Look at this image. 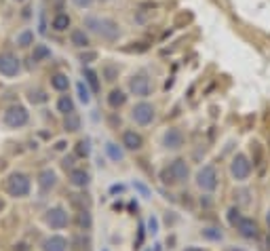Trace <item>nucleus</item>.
<instances>
[{
  "label": "nucleus",
  "instance_id": "nucleus-1",
  "mask_svg": "<svg viewBox=\"0 0 270 251\" xmlns=\"http://www.w3.org/2000/svg\"><path fill=\"white\" fill-rule=\"evenodd\" d=\"M84 27H87L89 32L97 34L99 38L108 40V43H114V40H118V36H120L118 24L112 22V19H108V17H93V15H89V17H84Z\"/></svg>",
  "mask_w": 270,
  "mask_h": 251
},
{
  "label": "nucleus",
  "instance_id": "nucleus-2",
  "mask_svg": "<svg viewBox=\"0 0 270 251\" xmlns=\"http://www.w3.org/2000/svg\"><path fill=\"white\" fill-rule=\"evenodd\" d=\"M188 176H190V169H188L186 160H184V158H177V160H173V163L167 167L165 171H162V182H165V184L186 182Z\"/></svg>",
  "mask_w": 270,
  "mask_h": 251
},
{
  "label": "nucleus",
  "instance_id": "nucleus-3",
  "mask_svg": "<svg viewBox=\"0 0 270 251\" xmlns=\"http://www.w3.org/2000/svg\"><path fill=\"white\" fill-rule=\"evenodd\" d=\"M30 188H32V182L24 173H13V176L6 179V192H9L11 197H27Z\"/></svg>",
  "mask_w": 270,
  "mask_h": 251
},
{
  "label": "nucleus",
  "instance_id": "nucleus-4",
  "mask_svg": "<svg viewBox=\"0 0 270 251\" xmlns=\"http://www.w3.org/2000/svg\"><path fill=\"white\" fill-rule=\"evenodd\" d=\"M194 182H196V186L201 188V190H205V192H213V190L217 188V182H219L216 167L207 165V167H203V169H198Z\"/></svg>",
  "mask_w": 270,
  "mask_h": 251
},
{
  "label": "nucleus",
  "instance_id": "nucleus-5",
  "mask_svg": "<svg viewBox=\"0 0 270 251\" xmlns=\"http://www.w3.org/2000/svg\"><path fill=\"white\" fill-rule=\"evenodd\" d=\"M230 176L237 179V182H245V179L251 176V163H249V158H247L245 154H237L232 158Z\"/></svg>",
  "mask_w": 270,
  "mask_h": 251
},
{
  "label": "nucleus",
  "instance_id": "nucleus-6",
  "mask_svg": "<svg viewBox=\"0 0 270 251\" xmlns=\"http://www.w3.org/2000/svg\"><path fill=\"white\" fill-rule=\"evenodd\" d=\"M19 72H21V61H19L17 55L11 53V51L0 53V74L13 78V76H17Z\"/></svg>",
  "mask_w": 270,
  "mask_h": 251
},
{
  "label": "nucleus",
  "instance_id": "nucleus-7",
  "mask_svg": "<svg viewBox=\"0 0 270 251\" xmlns=\"http://www.w3.org/2000/svg\"><path fill=\"white\" fill-rule=\"evenodd\" d=\"M27 118H30V114H27V110L24 106H11L4 112V125L11 129H19L27 123Z\"/></svg>",
  "mask_w": 270,
  "mask_h": 251
},
{
  "label": "nucleus",
  "instance_id": "nucleus-8",
  "mask_svg": "<svg viewBox=\"0 0 270 251\" xmlns=\"http://www.w3.org/2000/svg\"><path fill=\"white\" fill-rule=\"evenodd\" d=\"M131 116H133V121L137 125L146 127V125H150L154 121V106H152V103H148V101H141V103H137V106L133 108Z\"/></svg>",
  "mask_w": 270,
  "mask_h": 251
},
{
  "label": "nucleus",
  "instance_id": "nucleus-9",
  "mask_svg": "<svg viewBox=\"0 0 270 251\" xmlns=\"http://www.w3.org/2000/svg\"><path fill=\"white\" fill-rule=\"evenodd\" d=\"M45 222H47V224L51 226V228L61 230V228H66V226H68L70 218H68V211H66L63 207H53V209H49V211H47Z\"/></svg>",
  "mask_w": 270,
  "mask_h": 251
},
{
  "label": "nucleus",
  "instance_id": "nucleus-10",
  "mask_svg": "<svg viewBox=\"0 0 270 251\" xmlns=\"http://www.w3.org/2000/svg\"><path fill=\"white\" fill-rule=\"evenodd\" d=\"M129 91L137 97H148L150 95V78L146 74H135L129 80Z\"/></svg>",
  "mask_w": 270,
  "mask_h": 251
},
{
  "label": "nucleus",
  "instance_id": "nucleus-11",
  "mask_svg": "<svg viewBox=\"0 0 270 251\" xmlns=\"http://www.w3.org/2000/svg\"><path fill=\"white\" fill-rule=\"evenodd\" d=\"M234 226H237L239 234L245 236V239H255V236H258V224H255V220H251V218H241Z\"/></svg>",
  "mask_w": 270,
  "mask_h": 251
},
{
  "label": "nucleus",
  "instance_id": "nucleus-12",
  "mask_svg": "<svg viewBox=\"0 0 270 251\" xmlns=\"http://www.w3.org/2000/svg\"><path fill=\"white\" fill-rule=\"evenodd\" d=\"M182 144H184V135H182L180 129H169V131H165V135H162V146H165V148L177 150V148H182Z\"/></svg>",
  "mask_w": 270,
  "mask_h": 251
},
{
  "label": "nucleus",
  "instance_id": "nucleus-13",
  "mask_svg": "<svg viewBox=\"0 0 270 251\" xmlns=\"http://www.w3.org/2000/svg\"><path fill=\"white\" fill-rule=\"evenodd\" d=\"M123 146L127 150H139L141 146H144V139H141L139 133H135V131H125L123 133Z\"/></svg>",
  "mask_w": 270,
  "mask_h": 251
},
{
  "label": "nucleus",
  "instance_id": "nucleus-14",
  "mask_svg": "<svg viewBox=\"0 0 270 251\" xmlns=\"http://www.w3.org/2000/svg\"><path fill=\"white\" fill-rule=\"evenodd\" d=\"M68 249V243L63 236H49V239L42 243V251H66Z\"/></svg>",
  "mask_w": 270,
  "mask_h": 251
},
{
  "label": "nucleus",
  "instance_id": "nucleus-15",
  "mask_svg": "<svg viewBox=\"0 0 270 251\" xmlns=\"http://www.w3.org/2000/svg\"><path fill=\"white\" fill-rule=\"evenodd\" d=\"M55 184H57V173H55L53 169L40 171V176H38V186L42 188V190H51Z\"/></svg>",
  "mask_w": 270,
  "mask_h": 251
},
{
  "label": "nucleus",
  "instance_id": "nucleus-16",
  "mask_svg": "<svg viewBox=\"0 0 270 251\" xmlns=\"http://www.w3.org/2000/svg\"><path fill=\"white\" fill-rule=\"evenodd\" d=\"M91 182V176L84 169H72L70 171V184L76 186V188H84V186H89Z\"/></svg>",
  "mask_w": 270,
  "mask_h": 251
},
{
  "label": "nucleus",
  "instance_id": "nucleus-17",
  "mask_svg": "<svg viewBox=\"0 0 270 251\" xmlns=\"http://www.w3.org/2000/svg\"><path fill=\"white\" fill-rule=\"evenodd\" d=\"M106 154H108L112 160H114V163H120V160L125 158V152L120 150L114 142H108V144H106Z\"/></svg>",
  "mask_w": 270,
  "mask_h": 251
},
{
  "label": "nucleus",
  "instance_id": "nucleus-18",
  "mask_svg": "<svg viewBox=\"0 0 270 251\" xmlns=\"http://www.w3.org/2000/svg\"><path fill=\"white\" fill-rule=\"evenodd\" d=\"M125 101H127L125 91H120V89H114V91H110V95H108V103H110L112 108H120Z\"/></svg>",
  "mask_w": 270,
  "mask_h": 251
},
{
  "label": "nucleus",
  "instance_id": "nucleus-19",
  "mask_svg": "<svg viewBox=\"0 0 270 251\" xmlns=\"http://www.w3.org/2000/svg\"><path fill=\"white\" fill-rule=\"evenodd\" d=\"M70 38H72V45L78 47V49L89 47V36H87V32H84V30H74Z\"/></svg>",
  "mask_w": 270,
  "mask_h": 251
},
{
  "label": "nucleus",
  "instance_id": "nucleus-20",
  "mask_svg": "<svg viewBox=\"0 0 270 251\" xmlns=\"http://www.w3.org/2000/svg\"><path fill=\"white\" fill-rule=\"evenodd\" d=\"M57 110L61 114H72L74 112V101L70 95H61L59 101H57Z\"/></svg>",
  "mask_w": 270,
  "mask_h": 251
},
{
  "label": "nucleus",
  "instance_id": "nucleus-21",
  "mask_svg": "<svg viewBox=\"0 0 270 251\" xmlns=\"http://www.w3.org/2000/svg\"><path fill=\"white\" fill-rule=\"evenodd\" d=\"M51 87L53 89H57V91H68V87H70V78L66 74H55L53 78H51Z\"/></svg>",
  "mask_w": 270,
  "mask_h": 251
},
{
  "label": "nucleus",
  "instance_id": "nucleus-22",
  "mask_svg": "<svg viewBox=\"0 0 270 251\" xmlns=\"http://www.w3.org/2000/svg\"><path fill=\"white\" fill-rule=\"evenodd\" d=\"M63 127H66V131H70V133H74V131L81 129V118H78L76 112L72 114H66V121H63Z\"/></svg>",
  "mask_w": 270,
  "mask_h": 251
},
{
  "label": "nucleus",
  "instance_id": "nucleus-23",
  "mask_svg": "<svg viewBox=\"0 0 270 251\" xmlns=\"http://www.w3.org/2000/svg\"><path fill=\"white\" fill-rule=\"evenodd\" d=\"M51 57V49H49L47 45H34V53H32V59L34 61H42Z\"/></svg>",
  "mask_w": 270,
  "mask_h": 251
},
{
  "label": "nucleus",
  "instance_id": "nucleus-24",
  "mask_svg": "<svg viewBox=\"0 0 270 251\" xmlns=\"http://www.w3.org/2000/svg\"><path fill=\"white\" fill-rule=\"evenodd\" d=\"M53 27H55L57 32L68 30V27H70V17L66 15V13H59V15H55V17H53Z\"/></svg>",
  "mask_w": 270,
  "mask_h": 251
},
{
  "label": "nucleus",
  "instance_id": "nucleus-25",
  "mask_svg": "<svg viewBox=\"0 0 270 251\" xmlns=\"http://www.w3.org/2000/svg\"><path fill=\"white\" fill-rule=\"evenodd\" d=\"M17 45H19V47H30V45H34V32H30V30L19 32V34H17Z\"/></svg>",
  "mask_w": 270,
  "mask_h": 251
},
{
  "label": "nucleus",
  "instance_id": "nucleus-26",
  "mask_svg": "<svg viewBox=\"0 0 270 251\" xmlns=\"http://www.w3.org/2000/svg\"><path fill=\"white\" fill-rule=\"evenodd\" d=\"M76 91H78V100H81L82 103H89L91 101V93H89V89H87V85H84L82 80L76 85Z\"/></svg>",
  "mask_w": 270,
  "mask_h": 251
},
{
  "label": "nucleus",
  "instance_id": "nucleus-27",
  "mask_svg": "<svg viewBox=\"0 0 270 251\" xmlns=\"http://www.w3.org/2000/svg\"><path fill=\"white\" fill-rule=\"evenodd\" d=\"M84 78H87V82L91 85V89L93 91H99V82H97V74L93 72V70H84Z\"/></svg>",
  "mask_w": 270,
  "mask_h": 251
},
{
  "label": "nucleus",
  "instance_id": "nucleus-28",
  "mask_svg": "<svg viewBox=\"0 0 270 251\" xmlns=\"http://www.w3.org/2000/svg\"><path fill=\"white\" fill-rule=\"evenodd\" d=\"M203 236L205 239H209V241H222V232H219L217 228H205Z\"/></svg>",
  "mask_w": 270,
  "mask_h": 251
},
{
  "label": "nucleus",
  "instance_id": "nucleus-29",
  "mask_svg": "<svg viewBox=\"0 0 270 251\" xmlns=\"http://www.w3.org/2000/svg\"><path fill=\"white\" fill-rule=\"evenodd\" d=\"M133 188H135V190H137V192H139L144 199H150V197H152L150 188H148L146 184H141V182H133Z\"/></svg>",
  "mask_w": 270,
  "mask_h": 251
},
{
  "label": "nucleus",
  "instance_id": "nucleus-30",
  "mask_svg": "<svg viewBox=\"0 0 270 251\" xmlns=\"http://www.w3.org/2000/svg\"><path fill=\"white\" fill-rule=\"evenodd\" d=\"M30 101H32V103H42V101H47L45 91H40V89H36V91H30Z\"/></svg>",
  "mask_w": 270,
  "mask_h": 251
},
{
  "label": "nucleus",
  "instance_id": "nucleus-31",
  "mask_svg": "<svg viewBox=\"0 0 270 251\" xmlns=\"http://www.w3.org/2000/svg\"><path fill=\"white\" fill-rule=\"evenodd\" d=\"M91 139H82L81 144H78V154L81 156H89V152H91Z\"/></svg>",
  "mask_w": 270,
  "mask_h": 251
},
{
  "label": "nucleus",
  "instance_id": "nucleus-32",
  "mask_svg": "<svg viewBox=\"0 0 270 251\" xmlns=\"http://www.w3.org/2000/svg\"><path fill=\"white\" fill-rule=\"evenodd\" d=\"M78 224H81V228H91V215L87 211H82L78 215Z\"/></svg>",
  "mask_w": 270,
  "mask_h": 251
},
{
  "label": "nucleus",
  "instance_id": "nucleus-33",
  "mask_svg": "<svg viewBox=\"0 0 270 251\" xmlns=\"http://www.w3.org/2000/svg\"><path fill=\"white\" fill-rule=\"evenodd\" d=\"M148 232H150L152 236L159 234V220H156V218H150V220H148Z\"/></svg>",
  "mask_w": 270,
  "mask_h": 251
},
{
  "label": "nucleus",
  "instance_id": "nucleus-34",
  "mask_svg": "<svg viewBox=\"0 0 270 251\" xmlns=\"http://www.w3.org/2000/svg\"><path fill=\"white\" fill-rule=\"evenodd\" d=\"M241 220V215H239V209H230V211H228V222H230V224L234 226V224H237V222Z\"/></svg>",
  "mask_w": 270,
  "mask_h": 251
},
{
  "label": "nucleus",
  "instance_id": "nucleus-35",
  "mask_svg": "<svg viewBox=\"0 0 270 251\" xmlns=\"http://www.w3.org/2000/svg\"><path fill=\"white\" fill-rule=\"evenodd\" d=\"M72 2H74V4L78 6V9H89V6L93 4L95 0H72Z\"/></svg>",
  "mask_w": 270,
  "mask_h": 251
},
{
  "label": "nucleus",
  "instance_id": "nucleus-36",
  "mask_svg": "<svg viewBox=\"0 0 270 251\" xmlns=\"http://www.w3.org/2000/svg\"><path fill=\"white\" fill-rule=\"evenodd\" d=\"M97 57V53H87V55H81V61H82V64H89V61H93Z\"/></svg>",
  "mask_w": 270,
  "mask_h": 251
},
{
  "label": "nucleus",
  "instance_id": "nucleus-37",
  "mask_svg": "<svg viewBox=\"0 0 270 251\" xmlns=\"http://www.w3.org/2000/svg\"><path fill=\"white\" fill-rule=\"evenodd\" d=\"M116 78V70L114 68H106V80H114Z\"/></svg>",
  "mask_w": 270,
  "mask_h": 251
},
{
  "label": "nucleus",
  "instance_id": "nucleus-38",
  "mask_svg": "<svg viewBox=\"0 0 270 251\" xmlns=\"http://www.w3.org/2000/svg\"><path fill=\"white\" fill-rule=\"evenodd\" d=\"M184 251H203V249H201V247H186Z\"/></svg>",
  "mask_w": 270,
  "mask_h": 251
},
{
  "label": "nucleus",
  "instance_id": "nucleus-39",
  "mask_svg": "<svg viewBox=\"0 0 270 251\" xmlns=\"http://www.w3.org/2000/svg\"><path fill=\"white\" fill-rule=\"evenodd\" d=\"M266 222H268V228H270V209H268V213H266Z\"/></svg>",
  "mask_w": 270,
  "mask_h": 251
},
{
  "label": "nucleus",
  "instance_id": "nucleus-40",
  "mask_svg": "<svg viewBox=\"0 0 270 251\" xmlns=\"http://www.w3.org/2000/svg\"><path fill=\"white\" fill-rule=\"evenodd\" d=\"M15 2H26V0H15Z\"/></svg>",
  "mask_w": 270,
  "mask_h": 251
},
{
  "label": "nucleus",
  "instance_id": "nucleus-41",
  "mask_svg": "<svg viewBox=\"0 0 270 251\" xmlns=\"http://www.w3.org/2000/svg\"><path fill=\"white\" fill-rule=\"evenodd\" d=\"M102 2H108V0H102Z\"/></svg>",
  "mask_w": 270,
  "mask_h": 251
}]
</instances>
